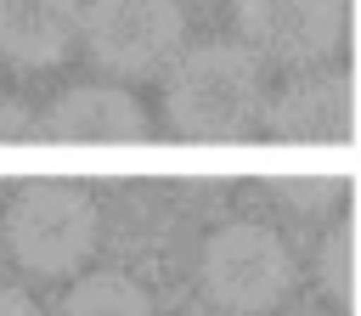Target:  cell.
I'll use <instances>...</instances> for the list:
<instances>
[{"mask_svg":"<svg viewBox=\"0 0 361 316\" xmlns=\"http://www.w3.org/2000/svg\"><path fill=\"white\" fill-rule=\"evenodd\" d=\"M259 107H265V73L248 45L209 40V45H192L169 62L164 113H169L175 135L237 141V135L259 130Z\"/></svg>","mask_w":361,"mask_h":316,"instance_id":"6da1fadb","label":"cell"},{"mask_svg":"<svg viewBox=\"0 0 361 316\" xmlns=\"http://www.w3.org/2000/svg\"><path fill=\"white\" fill-rule=\"evenodd\" d=\"M322 288L338 305H350V220H338L322 243Z\"/></svg>","mask_w":361,"mask_h":316,"instance_id":"8fae6325","label":"cell"},{"mask_svg":"<svg viewBox=\"0 0 361 316\" xmlns=\"http://www.w3.org/2000/svg\"><path fill=\"white\" fill-rule=\"evenodd\" d=\"M39 141H68V147H124V141H147V113L130 90L118 85H73L62 90L45 119H39Z\"/></svg>","mask_w":361,"mask_h":316,"instance_id":"52a82bcc","label":"cell"},{"mask_svg":"<svg viewBox=\"0 0 361 316\" xmlns=\"http://www.w3.org/2000/svg\"><path fill=\"white\" fill-rule=\"evenodd\" d=\"M96 203L73 181H28L6 209V248L39 276L79 271L96 248Z\"/></svg>","mask_w":361,"mask_h":316,"instance_id":"7a4b0ae2","label":"cell"},{"mask_svg":"<svg viewBox=\"0 0 361 316\" xmlns=\"http://www.w3.org/2000/svg\"><path fill=\"white\" fill-rule=\"evenodd\" d=\"M0 141H39V119L28 102L0 96Z\"/></svg>","mask_w":361,"mask_h":316,"instance_id":"7c38bea8","label":"cell"},{"mask_svg":"<svg viewBox=\"0 0 361 316\" xmlns=\"http://www.w3.org/2000/svg\"><path fill=\"white\" fill-rule=\"evenodd\" d=\"M203 288L237 316H265L293 288V254L271 226L231 220L203 243Z\"/></svg>","mask_w":361,"mask_h":316,"instance_id":"277c9868","label":"cell"},{"mask_svg":"<svg viewBox=\"0 0 361 316\" xmlns=\"http://www.w3.org/2000/svg\"><path fill=\"white\" fill-rule=\"evenodd\" d=\"M265 192H271V198H282L288 209L310 214V209H327V203H338L344 181H338V175H271V181H265Z\"/></svg>","mask_w":361,"mask_h":316,"instance_id":"30bf717a","label":"cell"},{"mask_svg":"<svg viewBox=\"0 0 361 316\" xmlns=\"http://www.w3.org/2000/svg\"><path fill=\"white\" fill-rule=\"evenodd\" d=\"M62 316H152V293L124 271H90L68 288Z\"/></svg>","mask_w":361,"mask_h":316,"instance_id":"9c48e42d","label":"cell"},{"mask_svg":"<svg viewBox=\"0 0 361 316\" xmlns=\"http://www.w3.org/2000/svg\"><path fill=\"white\" fill-rule=\"evenodd\" d=\"M350 119H355L350 73H338V68H299L259 107V130L271 141H344Z\"/></svg>","mask_w":361,"mask_h":316,"instance_id":"8992f818","label":"cell"},{"mask_svg":"<svg viewBox=\"0 0 361 316\" xmlns=\"http://www.w3.org/2000/svg\"><path fill=\"white\" fill-rule=\"evenodd\" d=\"M192 316H209V310H192Z\"/></svg>","mask_w":361,"mask_h":316,"instance_id":"5bb4252c","label":"cell"},{"mask_svg":"<svg viewBox=\"0 0 361 316\" xmlns=\"http://www.w3.org/2000/svg\"><path fill=\"white\" fill-rule=\"evenodd\" d=\"M0 316H39V305L23 288H0Z\"/></svg>","mask_w":361,"mask_h":316,"instance_id":"4fadbf2b","label":"cell"},{"mask_svg":"<svg viewBox=\"0 0 361 316\" xmlns=\"http://www.w3.org/2000/svg\"><path fill=\"white\" fill-rule=\"evenodd\" d=\"M79 40L96 56V68L118 79H152L186 45V6L180 0H85Z\"/></svg>","mask_w":361,"mask_h":316,"instance_id":"3957f363","label":"cell"},{"mask_svg":"<svg viewBox=\"0 0 361 316\" xmlns=\"http://www.w3.org/2000/svg\"><path fill=\"white\" fill-rule=\"evenodd\" d=\"M243 45L276 68H316L344 34V0H237Z\"/></svg>","mask_w":361,"mask_h":316,"instance_id":"5b68a950","label":"cell"},{"mask_svg":"<svg viewBox=\"0 0 361 316\" xmlns=\"http://www.w3.org/2000/svg\"><path fill=\"white\" fill-rule=\"evenodd\" d=\"M85 0H0V56L11 68H56L79 40Z\"/></svg>","mask_w":361,"mask_h":316,"instance_id":"ba28073f","label":"cell"}]
</instances>
